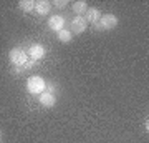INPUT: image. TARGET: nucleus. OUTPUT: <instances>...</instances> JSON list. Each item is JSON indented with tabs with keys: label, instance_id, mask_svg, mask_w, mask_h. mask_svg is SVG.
Here are the masks:
<instances>
[{
	"label": "nucleus",
	"instance_id": "nucleus-13",
	"mask_svg": "<svg viewBox=\"0 0 149 143\" xmlns=\"http://www.w3.org/2000/svg\"><path fill=\"white\" fill-rule=\"evenodd\" d=\"M53 5H55V7H58V8H65V7L68 5V2H66V0H55Z\"/></svg>",
	"mask_w": 149,
	"mask_h": 143
},
{
	"label": "nucleus",
	"instance_id": "nucleus-14",
	"mask_svg": "<svg viewBox=\"0 0 149 143\" xmlns=\"http://www.w3.org/2000/svg\"><path fill=\"white\" fill-rule=\"evenodd\" d=\"M32 67H35V63H33V60H32V62H27V63L23 65V68H32Z\"/></svg>",
	"mask_w": 149,
	"mask_h": 143
},
{
	"label": "nucleus",
	"instance_id": "nucleus-2",
	"mask_svg": "<svg viewBox=\"0 0 149 143\" xmlns=\"http://www.w3.org/2000/svg\"><path fill=\"white\" fill-rule=\"evenodd\" d=\"M8 60H10V63L13 67H23L27 63V53L22 48H12L8 52Z\"/></svg>",
	"mask_w": 149,
	"mask_h": 143
},
{
	"label": "nucleus",
	"instance_id": "nucleus-5",
	"mask_svg": "<svg viewBox=\"0 0 149 143\" xmlns=\"http://www.w3.org/2000/svg\"><path fill=\"white\" fill-rule=\"evenodd\" d=\"M38 97H40V105L45 106V108H53L56 105V97L52 92H43Z\"/></svg>",
	"mask_w": 149,
	"mask_h": 143
},
{
	"label": "nucleus",
	"instance_id": "nucleus-4",
	"mask_svg": "<svg viewBox=\"0 0 149 143\" xmlns=\"http://www.w3.org/2000/svg\"><path fill=\"white\" fill-rule=\"evenodd\" d=\"M88 28V22L85 20V17H74L71 20V30L70 32L74 33V35H81V33L86 32Z\"/></svg>",
	"mask_w": 149,
	"mask_h": 143
},
{
	"label": "nucleus",
	"instance_id": "nucleus-9",
	"mask_svg": "<svg viewBox=\"0 0 149 143\" xmlns=\"http://www.w3.org/2000/svg\"><path fill=\"white\" fill-rule=\"evenodd\" d=\"M35 10L40 15H48L50 10H52V2H48V0H38V2H35Z\"/></svg>",
	"mask_w": 149,
	"mask_h": 143
},
{
	"label": "nucleus",
	"instance_id": "nucleus-12",
	"mask_svg": "<svg viewBox=\"0 0 149 143\" xmlns=\"http://www.w3.org/2000/svg\"><path fill=\"white\" fill-rule=\"evenodd\" d=\"M18 7L23 12H32V10H35V2L33 0H20L18 2Z\"/></svg>",
	"mask_w": 149,
	"mask_h": 143
},
{
	"label": "nucleus",
	"instance_id": "nucleus-7",
	"mask_svg": "<svg viewBox=\"0 0 149 143\" xmlns=\"http://www.w3.org/2000/svg\"><path fill=\"white\" fill-rule=\"evenodd\" d=\"M83 17H85V20L88 22V23H98L100 18H101V12L98 10L96 7H93V8H88Z\"/></svg>",
	"mask_w": 149,
	"mask_h": 143
},
{
	"label": "nucleus",
	"instance_id": "nucleus-3",
	"mask_svg": "<svg viewBox=\"0 0 149 143\" xmlns=\"http://www.w3.org/2000/svg\"><path fill=\"white\" fill-rule=\"evenodd\" d=\"M118 23H119V20L114 13H106V15H101V18H100V25L103 30H113L118 27Z\"/></svg>",
	"mask_w": 149,
	"mask_h": 143
},
{
	"label": "nucleus",
	"instance_id": "nucleus-1",
	"mask_svg": "<svg viewBox=\"0 0 149 143\" xmlns=\"http://www.w3.org/2000/svg\"><path fill=\"white\" fill-rule=\"evenodd\" d=\"M45 87H47V83H45V80L40 75H32L27 80V90L32 95H40V93H43L45 92Z\"/></svg>",
	"mask_w": 149,
	"mask_h": 143
},
{
	"label": "nucleus",
	"instance_id": "nucleus-10",
	"mask_svg": "<svg viewBox=\"0 0 149 143\" xmlns=\"http://www.w3.org/2000/svg\"><path fill=\"white\" fill-rule=\"evenodd\" d=\"M28 55H30V58L35 62V60H40L43 58V55H45V48L42 45H32L30 50H28Z\"/></svg>",
	"mask_w": 149,
	"mask_h": 143
},
{
	"label": "nucleus",
	"instance_id": "nucleus-8",
	"mask_svg": "<svg viewBox=\"0 0 149 143\" xmlns=\"http://www.w3.org/2000/svg\"><path fill=\"white\" fill-rule=\"evenodd\" d=\"M71 8H73V13L76 17H83L88 10V4H86L85 0H76L71 4Z\"/></svg>",
	"mask_w": 149,
	"mask_h": 143
},
{
	"label": "nucleus",
	"instance_id": "nucleus-11",
	"mask_svg": "<svg viewBox=\"0 0 149 143\" xmlns=\"http://www.w3.org/2000/svg\"><path fill=\"white\" fill-rule=\"evenodd\" d=\"M56 35H58V40H60L61 43H70L71 40H73V33L70 32V30H66V28L60 30Z\"/></svg>",
	"mask_w": 149,
	"mask_h": 143
},
{
	"label": "nucleus",
	"instance_id": "nucleus-6",
	"mask_svg": "<svg viewBox=\"0 0 149 143\" xmlns=\"http://www.w3.org/2000/svg\"><path fill=\"white\" fill-rule=\"evenodd\" d=\"M48 27H50V30L58 33L60 30L65 28V18L61 15H52L48 18Z\"/></svg>",
	"mask_w": 149,
	"mask_h": 143
},
{
	"label": "nucleus",
	"instance_id": "nucleus-15",
	"mask_svg": "<svg viewBox=\"0 0 149 143\" xmlns=\"http://www.w3.org/2000/svg\"><path fill=\"white\" fill-rule=\"evenodd\" d=\"M0 137H2V132H0Z\"/></svg>",
	"mask_w": 149,
	"mask_h": 143
}]
</instances>
